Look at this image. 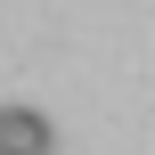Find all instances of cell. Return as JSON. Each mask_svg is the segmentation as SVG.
Instances as JSON below:
<instances>
[{
    "label": "cell",
    "mask_w": 155,
    "mask_h": 155,
    "mask_svg": "<svg viewBox=\"0 0 155 155\" xmlns=\"http://www.w3.org/2000/svg\"><path fill=\"white\" fill-rule=\"evenodd\" d=\"M57 147V123L41 106H0V155H49Z\"/></svg>",
    "instance_id": "1"
}]
</instances>
